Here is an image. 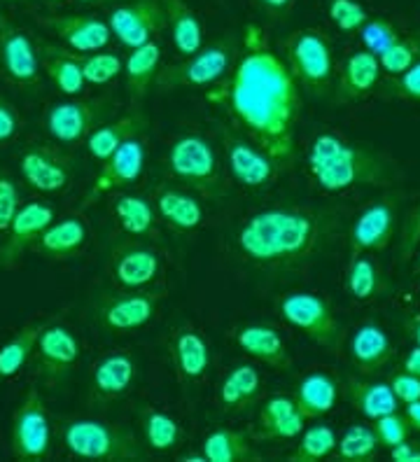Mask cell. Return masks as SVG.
<instances>
[{
    "instance_id": "3957f363",
    "label": "cell",
    "mask_w": 420,
    "mask_h": 462,
    "mask_svg": "<svg viewBox=\"0 0 420 462\" xmlns=\"http://www.w3.org/2000/svg\"><path fill=\"white\" fill-rule=\"evenodd\" d=\"M308 171L325 192H343L358 185H386L390 169L367 147L353 145L336 134H318L308 147Z\"/></svg>"
},
{
    "instance_id": "603a6c76",
    "label": "cell",
    "mask_w": 420,
    "mask_h": 462,
    "mask_svg": "<svg viewBox=\"0 0 420 462\" xmlns=\"http://www.w3.org/2000/svg\"><path fill=\"white\" fill-rule=\"evenodd\" d=\"M350 360L364 376L378 374L395 360V346L386 329L378 322H364L350 337Z\"/></svg>"
},
{
    "instance_id": "e575fe53",
    "label": "cell",
    "mask_w": 420,
    "mask_h": 462,
    "mask_svg": "<svg viewBox=\"0 0 420 462\" xmlns=\"http://www.w3.org/2000/svg\"><path fill=\"white\" fill-rule=\"evenodd\" d=\"M159 61H162V47L154 40L131 50L129 59L124 63V75H126V91L134 103L143 101L154 89Z\"/></svg>"
},
{
    "instance_id": "44dd1931",
    "label": "cell",
    "mask_w": 420,
    "mask_h": 462,
    "mask_svg": "<svg viewBox=\"0 0 420 462\" xmlns=\"http://www.w3.org/2000/svg\"><path fill=\"white\" fill-rule=\"evenodd\" d=\"M303 425H306V418L299 413L294 397L274 395L259 406L257 425L252 432L257 441H287L299 439Z\"/></svg>"
},
{
    "instance_id": "6125c7cd",
    "label": "cell",
    "mask_w": 420,
    "mask_h": 462,
    "mask_svg": "<svg viewBox=\"0 0 420 462\" xmlns=\"http://www.w3.org/2000/svg\"><path fill=\"white\" fill-rule=\"evenodd\" d=\"M78 3H84V5H96V3H110V0H78Z\"/></svg>"
},
{
    "instance_id": "ee69618b",
    "label": "cell",
    "mask_w": 420,
    "mask_h": 462,
    "mask_svg": "<svg viewBox=\"0 0 420 462\" xmlns=\"http://www.w3.org/2000/svg\"><path fill=\"white\" fill-rule=\"evenodd\" d=\"M378 437H376L374 428L367 425H350L346 432L341 434V439L336 444V460L341 462H371L378 456Z\"/></svg>"
},
{
    "instance_id": "ba28073f",
    "label": "cell",
    "mask_w": 420,
    "mask_h": 462,
    "mask_svg": "<svg viewBox=\"0 0 420 462\" xmlns=\"http://www.w3.org/2000/svg\"><path fill=\"white\" fill-rule=\"evenodd\" d=\"M280 316L290 328L299 329L320 348L339 353L343 346V328L336 320L330 301L313 292H294L280 299Z\"/></svg>"
},
{
    "instance_id": "6da1fadb",
    "label": "cell",
    "mask_w": 420,
    "mask_h": 462,
    "mask_svg": "<svg viewBox=\"0 0 420 462\" xmlns=\"http://www.w3.org/2000/svg\"><path fill=\"white\" fill-rule=\"evenodd\" d=\"M224 106L247 131V138L264 147L275 164L294 157V122L299 115V87L283 57L266 45L247 50L222 89Z\"/></svg>"
},
{
    "instance_id": "60d3db41",
    "label": "cell",
    "mask_w": 420,
    "mask_h": 462,
    "mask_svg": "<svg viewBox=\"0 0 420 462\" xmlns=\"http://www.w3.org/2000/svg\"><path fill=\"white\" fill-rule=\"evenodd\" d=\"M140 428H143V439L150 451L166 453L175 448L182 437L180 423L173 416L152 409V406H140Z\"/></svg>"
},
{
    "instance_id": "9f6ffc18",
    "label": "cell",
    "mask_w": 420,
    "mask_h": 462,
    "mask_svg": "<svg viewBox=\"0 0 420 462\" xmlns=\"http://www.w3.org/2000/svg\"><path fill=\"white\" fill-rule=\"evenodd\" d=\"M255 3H257L259 10H264L271 17H287L294 0H255Z\"/></svg>"
},
{
    "instance_id": "d6986e66",
    "label": "cell",
    "mask_w": 420,
    "mask_h": 462,
    "mask_svg": "<svg viewBox=\"0 0 420 462\" xmlns=\"http://www.w3.org/2000/svg\"><path fill=\"white\" fill-rule=\"evenodd\" d=\"M159 297H162L159 290L157 292L135 290V292L110 297L98 306V320L107 332H135L154 318Z\"/></svg>"
},
{
    "instance_id": "5b68a950",
    "label": "cell",
    "mask_w": 420,
    "mask_h": 462,
    "mask_svg": "<svg viewBox=\"0 0 420 462\" xmlns=\"http://www.w3.org/2000/svg\"><path fill=\"white\" fill-rule=\"evenodd\" d=\"M280 54L299 89L313 98H327L334 89V51L318 29H303L283 40Z\"/></svg>"
},
{
    "instance_id": "83f0119b",
    "label": "cell",
    "mask_w": 420,
    "mask_h": 462,
    "mask_svg": "<svg viewBox=\"0 0 420 462\" xmlns=\"http://www.w3.org/2000/svg\"><path fill=\"white\" fill-rule=\"evenodd\" d=\"M138 374V362L129 353H110L96 362L91 374V393L96 400H117L129 393Z\"/></svg>"
},
{
    "instance_id": "03108f58",
    "label": "cell",
    "mask_w": 420,
    "mask_h": 462,
    "mask_svg": "<svg viewBox=\"0 0 420 462\" xmlns=\"http://www.w3.org/2000/svg\"><path fill=\"white\" fill-rule=\"evenodd\" d=\"M51 3H61V0H51Z\"/></svg>"
},
{
    "instance_id": "484cf974",
    "label": "cell",
    "mask_w": 420,
    "mask_h": 462,
    "mask_svg": "<svg viewBox=\"0 0 420 462\" xmlns=\"http://www.w3.org/2000/svg\"><path fill=\"white\" fill-rule=\"evenodd\" d=\"M147 125H150L147 115L140 107H135V110L119 115L117 119H107L106 125L91 131L89 138H87V150L96 162H106L119 145L143 134Z\"/></svg>"
},
{
    "instance_id": "5bb4252c",
    "label": "cell",
    "mask_w": 420,
    "mask_h": 462,
    "mask_svg": "<svg viewBox=\"0 0 420 462\" xmlns=\"http://www.w3.org/2000/svg\"><path fill=\"white\" fill-rule=\"evenodd\" d=\"M222 143L224 152H227V164H229L236 182H241L247 189H259L274 180L280 166L252 138L236 134L234 129H227L222 131Z\"/></svg>"
},
{
    "instance_id": "30bf717a",
    "label": "cell",
    "mask_w": 420,
    "mask_h": 462,
    "mask_svg": "<svg viewBox=\"0 0 420 462\" xmlns=\"http://www.w3.org/2000/svg\"><path fill=\"white\" fill-rule=\"evenodd\" d=\"M115 110V98H79V101L54 103L47 110V131L54 141L63 145H75V143L89 138L94 129L106 125Z\"/></svg>"
},
{
    "instance_id": "d4e9b609",
    "label": "cell",
    "mask_w": 420,
    "mask_h": 462,
    "mask_svg": "<svg viewBox=\"0 0 420 462\" xmlns=\"http://www.w3.org/2000/svg\"><path fill=\"white\" fill-rule=\"evenodd\" d=\"M159 254L143 245H119L112 253V276L126 290H140L159 276Z\"/></svg>"
},
{
    "instance_id": "ab89813d",
    "label": "cell",
    "mask_w": 420,
    "mask_h": 462,
    "mask_svg": "<svg viewBox=\"0 0 420 462\" xmlns=\"http://www.w3.org/2000/svg\"><path fill=\"white\" fill-rule=\"evenodd\" d=\"M47 325H50V320L31 322V325L19 329L10 341L0 346V383H5V381H10L12 376H17L22 372L23 365L33 356L35 341H38V337Z\"/></svg>"
},
{
    "instance_id": "7dc6e473",
    "label": "cell",
    "mask_w": 420,
    "mask_h": 462,
    "mask_svg": "<svg viewBox=\"0 0 420 462\" xmlns=\"http://www.w3.org/2000/svg\"><path fill=\"white\" fill-rule=\"evenodd\" d=\"M327 12L341 33H355L369 19L364 5H359L358 0H327Z\"/></svg>"
},
{
    "instance_id": "4dcf8cb0",
    "label": "cell",
    "mask_w": 420,
    "mask_h": 462,
    "mask_svg": "<svg viewBox=\"0 0 420 462\" xmlns=\"http://www.w3.org/2000/svg\"><path fill=\"white\" fill-rule=\"evenodd\" d=\"M341 395L339 381L330 374L313 372L303 376L294 393V404L306 420H320L331 411Z\"/></svg>"
},
{
    "instance_id": "f546056e",
    "label": "cell",
    "mask_w": 420,
    "mask_h": 462,
    "mask_svg": "<svg viewBox=\"0 0 420 462\" xmlns=\"http://www.w3.org/2000/svg\"><path fill=\"white\" fill-rule=\"evenodd\" d=\"M262 390V376L252 365H236L219 385V404L224 413H247L255 409Z\"/></svg>"
},
{
    "instance_id": "8992f818",
    "label": "cell",
    "mask_w": 420,
    "mask_h": 462,
    "mask_svg": "<svg viewBox=\"0 0 420 462\" xmlns=\"http://www.w3.org/2000/svg\"><path fill=\"white\" fill-rule=\"evenodd\" d=\"M166 169L185 187L206 199H219L227 194V185L219 173L213 145L199 134H185L168 147Z\"/></svg>"
},
{
    "instance_id": "52a82bcc",
    "label": "cell",
    "mask_w": 420,
    "mask_h": 462,
    "mask_svg": "<svg viewBox=\"0 0 420 462\" xmlns=\"http://www.w3.org/2000/svg\"><path fill=\"white\" fill-rule=\"evenodd\" d=\"M241 45L234 35H224V38L213 40L210 45L187 57L185 61L171 63V66L159 68L157 79H154V89L171 91V89H185V87H210L219 78L229 73L236 61Z\"/></svg>"
},
{
    "instance_id": "be15d7a7",
    "label": "cell",
    "mask_w": 420,
    "mask_h": 462,
    "mask_svg": "<svg viewBox=\"0 0 420 462\" xmlns=\"http://www.w3.org/2000/svg\"><path fill=\"white\" fill-rule=\"evenodd\" d=\"M7 3H22V0H7Z\"/></svg>"
},
{
    "instance_id": "d590c367",
    "label": "cell",
    "mask_w": 420,
    "mask_h": 462,
    "mask_svg": "<svg viewBox=\"0 0 420 462\" xmlns=\"http://www.w3.org/2000/svg\"><path fill=\"white\" fill-rule=\"evenodd\" d=\"M166 10L168 29L173 35L175 50L182 57H191L203 47V26L196 12L187 5V0H162Z\"/></svg>"
},
{
    "instance_id": "e7e4bbea",
    "label": "cell",
    "mask_w": 420,
    "mask_h": 462,
    "mask_svg": "<svg viewBox=\"0 0 420 462\" xmlns=\"http://www.w3.org/2000/svg\"><path fill=\"white\" fill-rule=\"evenodd\" d=\"M418 269H420V250H418Z\"/></svg>"
},
{
    "instance_id": "9c48e42d",
    "label": "cell",
    "mask_w": 420,
    "mask_h": 462,
    "mask_svg": "<svg viewBox=\"0 0 420 462\" xmlns=\"http://www.w3.org/2000/svg\"><path fill=\"white\" fill-rule=\"evenodd\" d=\"M12 456L22 462H40L50 457L51 428L47 416L45 397L35 385L23 393L22 402L14 409L10 432Z\"/></svg>"
},
{
    "instance_id": "f907efd6",
    "label": "cell",
    "mask_w": 420,
    "mask_h": 462,
    "mask_svg": "<svg viewBox=\"0 0 420 462\" xmlns=\"http://www.w3.org/2000/svg\"><path fill=\"white\" fill-rule=\"evenodd\" d=\"M19 206V187L17 182L12 180L10 175L0 171V231H7L12 225Z\"/></svg>"
},
{
    "instance_id": "4316f807",
    "label": "cell",
    "mask_w": 420,
    "mask_h": 462,
    "mask_svg": "<svg viewBox=\"0 0 420 462\" xmlns=\"http://www.w3.org/2000/svg\"><path fill=\"white\" fill-rule=\"evenodd\" d=\"M171 362H173L175 372L180 381L185 383H196L199 378L206 376L208 366H210V346L196 329L185 328L171 337Z\"/></svg>"
},
{
    "instance_id": "e0dca14e",
    "label": "cell",
    "mask_w": 420,
    "mask_h": 462,
    "mask_svg": "<svg viewBox=\"0 0 420 462\" xmlns=\"http://www.w3.org/2000/svg\"><path fill=\"white\" fill-rule=\"evenodd\" d=\"M56 213L42 201L23 203L12 225L7 226L5 241L0 243V269H10L28 248H33L40 234L54 222Z\"/></svg>"
},
{
    "instance_id": "816d5d0a",
    "label": "cell",
    "mask_w": 420,
    "mask_h": 462,
    "mask_svg": "<svg viewBox=\"0 0 420 462\" xmlns=\"http://www.w3.org/2000/svg\"><path fill=\"white\" fill-rule=\"evenodd\" d=\"M420 245V203L409 213V217L404 220L402 231L397 236V253L399 260L409 262L414 257L415 248Z\"/></svg>"
},
{
    "instance_id": "7c38bea8",
    "label": "cell",
    "mask_w": 420,
    "mask_h": 462,
    "mask_svg": "<svg viewBox=\"0 0 420 462\" xmlns=\"http://www.w3.org/2000/svg\"><path fill=\"white\" fill-rule=\"evenodd\" d=\"M145 169V145L138 135L119 145L106 162H101V171L96 173L94 182L89 185L87 194H84L82 203L78 206V213L91 208L101 197H106L112 189L126 187L135 182L143 175Z\"/></svg>"
},
{
    "instance_id": "11a10c76",
    "label": "cell",
    "mask_w": 420,
    "mask_h": 462,
    "mask_svg": "<svg viewBox=\"0 0 420 462\" xmlns=\"http://www.w3.org/2000/svg\"><path fill=\"white\" fill-rule=\"evenodd\" d=\"M387 451H390V460L395 462H420V448L411 444L409 439L402 441V444L397 446H392Z\"/></svg>"
},
{
    "instance_id": "f6af8a7d",
    "label": "cell",
    "mask_w": 420,
    "mask_h": 462,
    "mask_svg": "<svg viewBox=\"0 0 420 462\" xmlns=\"http://www.w3.org/2000/svg\"><path fill=\"white\" fill-rule=\"evenodd\" d=\"M418 59H420V35L399 38L397 42H392L383 54H378L381 70H386L390 78L402 75L404 70H409Z\"/></svg>"
},
{
    "instance_id": "8d00e7d4",
    "label": "cell",
    "mask_w": 420,
    "mask_h": 462,
    "mask_svg": "<svg viewBox=\"0 0 420 462\" xmlns=\"http://www.w3.org/2000/svg\"><path fill=\"white\" fill-rule=\"evenodd\" d=\"M112 213L129 236L152 238L157 234V210L140 194H122L115 199Z\"/></svg>"
},
{
    "instance_id": "836d02e7",
    "label": "cell",
    "mask_w": 420,
    "mask_h": 462,
    "mask_svg": "<svg viewBox=\"0 0 420 462\" xmlns=\"http://www.w3.org/2000/svg\"><path fill=\"white\" fill-rule=\"evenodd\" d=\"M87 241V226L78 217H66V220L51 222L40 238L35 241V253L50 260H70L82 250Z\"/></svg>"
},
{
    "instance_id": "4fadbf2b",
    "label": "cell",
    "mask_w": 420,
    "mask_h": 462,
    "mask_svg": "<svg viewBox=\"0 0 420 462\" xmlns=\"http://www.w3.org/2000/svg\"><path fill=\"white\" fill-rule=\"evenodd\" d=\"M107 26L124 47L135 50L166 31L168 19L162 0H134L129 5L115 7L107 17Z\"/></svg>"
},
{
    "instance_id": "7402d4cb",
    "label": "cell",
    "mask_w": 420,
    "mask_h": 462,
    "mask_svg": "<svg viewBox=\"0 0 420 462\" xmlns=\"http://www.w3.org/2000/svg\"><path fill=\"white\" fill-rule=\"evenodd\" d=\"M236 344L243 353L264 362L275 372H294V360L285 346V338L271 325H243L236 332Z\"/></svg>"
},
{
    "instance_id": "2e32d148",
    "label": "cell",
    "mask_w": 420,
    "mask_h": 462,
    "mask_svg": "<svg viewBox=\"0 0 420 462\" xmlns=\"http://www.w3.org/2000/svg\"><path fill=\"white\" fill-rule=\"evenodd\" d=\"M19 173L28 187L42 194L66 189L73 175V159L50 145H28L19 157Z\"/></svg>"
},
{
    "instance_id": "f1b7e54d",
    "label": "cell",
    "mask_w": 420,
    "mask_h": 462,
    "mask_svg": "<svg viewBox=\"0 0 420 462\" xmlns=\"http://www.w3.org/2000/svg\"><path fill=\"white\" fill-rule=\"evenodd\" d=\"M255 432L247 428H218L203 439L201 451L208 462H259L262 453L252 446Z\"/></svg>"
},
{
    "instance_id": "8fae6325",
    "label": "cell",
    "mask_w": 420,
    "mask_h": 462,
    "mask_svg": "<svg viewBox=\"0 0 420 462\" xmlns=\"http://www.w3.org/2000/svg\"><path fill=\"white\" fill-rule=\"evenodd\" d=\"M79 341L73 332L63 325L50 322L35 341L33 372L45 381L50 388H61L75 365L79 360Z\"/></svg>"
},
{
    "instance_id": "680465c9",
    "label": "cell",
    "mask_w": 420,
    "mask_h": 462,
    "mask_svg": "<svg viewBox=\"0 0 420 462\" xmlns=\"http://www.w3.org/2000/svg\"><path fill=\"white\" fill-rule=\"evenodd\" d=\"M402 369L404 372H409V374H414V376L420 378V348L418 346H414V348H411L409 353L404 356Z\"/></svg>"
},
{
    "instance_id": "cb8c5ba5",
    "label": "cell",
    "mask_w": 420,
    "mask_h": 462,
    "mask_svg": "<svg viewBox=\"0 0 420 462\" xmlns=\"http://www.w3.org/2000/svg\"><path fill=\"white\" fill-rule=\"evenodd\" d=\"M45 26L75 51H98L107 47L112 31L107 22L89 14H59L47 17Z\"/></svg>"
},
{
    "instance_id": "c3c4849f",
    "label": "cell",
    "mask_w": 420,
    "mask_h": 462,
    "mask_svg": "<svg viewBox=\"0 0 420 462\" xmlns=\"http://www.w3.org/2000/svg\"><path fill=\"white\" fill-rule=\"evenodd\" d=\"M371 428H374L376 437H378V444H381L383 448H392V446L402 444V441L409 439L411 432H414L409 420H406V416L399 411H392L381 418H376Z\"/></svg>"
},
{
    "instance_id": "7a4b0ae2",
    "label": "cell",
    "mask_w": 420,
    "mask_h": 462,
    "mask_svg": "<svg viewBox=\"0 0 420 462\" xmlns=\"http://www.w3.org/2000/svg\"><path fill=\"white\" fill-rule=\"evenodd\" d=\"M330 217L320 210L269 208L247 217L238 229V250L266 266L294 264L320 248L330 234Z\"/></svg>"
},
{
    "instance_id": "ffe728a7",
    "label": "cell",
    "mask_w": 420,
    "mask_h": 462,
    "mask_svg": "<svg viewBox=\"0 0 420 462\" xmlns=\"http://www.w3.org/2000/svg\"><path fill=\"white\" fill-rule=\"evenodd\" d=\"M381 63L369 50H359L346 59L341 73L334 82V101L346 106L374 94L376 87H381Z\"/></svg>"
},
{
    "instance_id": "db71d44e",
    "label": "cell",
    "mask_w": 420,
    "mask_h": 462,
    "mask_svg": "<svg viewBox=\"0 0 420 462\" xmlns=\"http://www.w3.org/2000/svg\"><path fill=\"white\" fill-rule=\"evenodd\" d=\"M19 131V115L7 98L0 97V143L12 141Z\"/></svg>"
},
{
    "instance_id": "681fc988",
    "label": "cell",
    "mask_w": 420,
    "mask_h": 462,
    "mask_svg": "<svg viewBox=\"0 0 420 462\" xmlns=\"http://www.w3.org/2000/svg\"><path fill=\"white\" fill-rule=\"evenodd\" d=\"M381 91L383 97L420 103V59L409 68V70H404L402 75H395V78L386 79Z\"/></svg>"
},
{
    "instance_id": "ac0fdd59",
    "label": "cell",
    "mask_w": 420,
    "mask_h": 462,
    "mask_svg": "<svg viewBox=\"0 0 420 462\" xmlns=\"http://www.w3.org/2000/svg\"><path fill=\"white\" fill-rule=\"evenodd\" d=\"M397 234V208L390 199L371 203L358 215L350 229V260L364 253H381Z\"/></svg>"
},
{
    "instance_id": "9a60e30c",
    "label": "cell",
    "mask_w": 420,
    "mask_h": 462,
    "mask_svg": "<svg viewBox=\"0 0 420 462\" xmlns=\"http://www.w3.org/2000/svg\"><path fill=\"white\" fill-rule=\"evenodd\" d=\"M0 68L7 78L23 89L40 85V51L17 23L0 12Z\"/></svg>"
},
{
    "instance_id": "6f0895ef",
    "label": "cell",
    "mask_w": 420,
    "mask_h": 462,
    "mask_svg": "<svg viewBox=\"0 0 420 462\" xmlns=\"http://www.w3.org/2000/svg\"><path fill=\"white\" fill-rule=\"evenodd\" d=\"M404 334L414 341V346L420 348V313H409V316L404 318Z\"/></svg>"
},
{
    "instance_id": "277c9868",
    "label": "cell",
    "mask_w": 420,
    "mask_h": 462,
    "mask_svg": "<svg viewBox=\"0 0 420 462\" xmlns=\"http://www.w3.org/2000/svg\"><path fill=\"white\" fill-rule=\"evenodd\" d=\"M61 439L68 453L79 457V460L131 462L147 460V456H150L131 430L103 423V420H91V418L66 420L61 430Z\"/></svg>"
},
{
    "instance_id": "f35d334b",
    "label": "cell",
    "mask_w": 420,
    "mask_h": 462,
    "mask_svg": "<svg viewBox=\"0 0 420 462\" xmlns=\"http://www.w3.org/2000/svg\"><path fill=\"white\" fill-rule=\"evenodd\" d=\"M38 51L45 59L42 66H45V73L51 85L61 94H66V97H79L84 87H87V79H84V73L79 70L78 63L70 57H66V54H61V51L56 50V45L45 42V40L38 42Z\"/></svg>"
},
{
    "instance_id": "74e56055",
    "label": "cell",
    "mask_w": 420,
    "mask_h": 462,
    "mask_svg": "<svg viewBox=\"0 0 420 462\" xmlns=\"http://www.w3.org/2000/svg\"><path fill=\"white\" fill-rule=\"evenodd\" d=\"M346 288L350 292V297L359 299V301H369L376 297H387L392 294V282L390 278L381 271V266L376 264L369 257H353L350 264H348L346 273Z\"/></svg>"
},
{
    "instance_id": "91938a15",
    "label": "cell",
    "mask_w": 420,
    "mask_h": 462,
    "mask_svg": "<svg viewBox=\"0 0 420 462\" xmlns=\"http://www.w3.org/2000/svg\"><path fill=\"white\" fill-rule=\"evenodd\" d=\"M404 406H406V409H404V416H406V420H409L411 430H414V432H420V400Z\"/></svg>"
},
{
    "instance_id": "d6a6232c",
    "label": "cell",
    "mask_w": 420,
    "mask_h": 462,
    "mask_svg": "<svg viewBox=\"0 0 420 462\" xmlns=\"http://www.w3.org/2000/svg\"><path fill=\"white\" fill-rule=\"evenodd\" d=\"M343 395L353 404L355 411L364 418L376 420L386 413L399 411V400L392 393L390 383L383 381H359V378H348L343 385Z\"/></svg>"
},
{
    "instance_id": "7bdbcfd3",
    "label": "cell",
    "mask_w": 420,
    "mask_h": 462,
    "mask_svg": "<svg viewBox=\"0 0 420 462\" xmlns=\"http://www.w3.org/2000/svg\"><path fill=\"white\" fill-rule=\"evenodd\" d=\"M336 444H339V437H336L334 428L327 423H315L299 434L297 446H294V451L287 456V460L290 462L325 460V457L334 456Z\"/></svg>"
},
{
    "instance_id": "f5cc1de1",
    "label": "cell",
    "mask_w": 420,
    "mask_h": 462,
    "mask_svg": "<svg viewBox=\"0 0 420 462\" xmlns=\"http://www.w3.org/2000/svg\"><path fill=\"white\" fill-rule=\"evenodd\" d=\"M390 388L395 393V397L399 400V404H411V402L420 400V378L409 372H404V369L397 374H392Z\"/></svg>"
},
{
    "instance_id": "1f68e13d",
    "label": "cell",
    "mask_w": 420,
    "mask_h": 462,
    "mask_svg": "<svg viewBox=\"0 0 420 462\" xmlns=\"http://www.w3.org/2000/svg\"><path fill=\"white\" fill-rule=\"evenodd\" d=\"M154 210L178 231H194L203 222V206L194 194L162 185L154 192Z\"/></svg>"
},
{
    "instance_id": "b9f144b4",
    "label": "cell",
    "mask_w": 420,
    "mask_h": 462,
    "mask_svg": "<svg viewBox=\"0 0 420 462\" xmlns=\"http://www.w3.org/2000/svg\"><path fill=\"white\" fill-rule=\"evenodd\" d=\"M56 50L78 63L79 70L84 73V79H87V85H107L124 70L122 59L117 54H112V51H75L63 50V47H56Z\"/></svg>"
},
{
    "instance_id": "94428289",
    "label": "cell",
    "mask_w": 420,
    "mask_h": 462,
    "mask_svg": "<svg viewBox=\"0 0 420 462\" xmlns=\"http://www.w3.org/2000/svg\"><path fill=\"white\" fill-rule=\"evenodd\" d=\"M178 462H208L206 456H203V451L199 453H185V456H180Z\"/></svg>"
},
{
    "instance_id": "bcb514c9",
    "label": "cell",
    "mask_w": 420,
    "mask_h": 462,
    "mask_svg": "<svg viewBox=\"0 0 420 462\" xmlns=\"http://www.w3.org/2000/svg\"><path fill=\"white\" fill-rule=\"evenodd\" d=\"M402 38L397 26L387 19H367L362 29H359V40H362L364 50H369L371 54H383L392 42H397Z\"/></svg>"
}]
</instances>
